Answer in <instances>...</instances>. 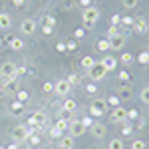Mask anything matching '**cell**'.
<instances>
[{"label":"cell","instance_id":"6da1fadb","mask_svg":"<svg viewBox=\"0 0 149 149\" xmlns=\"http://www.w3.org/2000/svg\"><path fill=\"white\" fill-rule=\"evenodd\" d=\"M18 74H20V70L16 68V64H12V62H4L2 66H0V78H2V86H6V84H10L18 78Z\"/></svg>","mask_w":149,"mask_h":149},{"label":"cell","instance_id":"7a4b0ae2","mask_svg":"<svg viewBox=\"0 0 149 149\" xmlns=\"http://www.w3.org/2000/svg\"><path fill=\"white\" fill-rule=\"evenodd\" d=\"M81 18L86 22V28H93V24L97 22V18H100V10L95 6H88V8H84V12H81Z\"/></svg>","mask_w":149,"mask_h":149},{"label":"cell","instance_id":"3957f363","mask_svg":"<svg viewBox=\"0 0 149 149\" xmlns=\"http://www.w3.org/2000/svg\"><path fill=\"white\" fill-rule=\"evenodd\" d=\"M28 137H30L28 125H16L12 129V139H14V143H22V141H26Z\"/></svg>","mask_w":149,"mask_h":149},{"label":"cell","instance_id":"277c9868","mask_svg":"<svg viewBox=\"0 0 149 149\" xmlns=\"http://www.w3.org/2000/svg\"><path fill=\"white\" fill-rule=\"evenodd\" d=\"M105 111H107V102H105V100H93L92 102L90 113H92L93 117H102V115H105Z\"/></svg>","mask_w":149,"mask_h":149},{"label":"cell","instance_id":"5b68a950","mask_svg":"<svg viewBox=\"0 0 149 149\" xmlns=\"http://www.w3.org/2000/svg\"><path fill=\"white\" fill-rule=\"evenodd\" d=\"M105 74H107V70L102 66V62H95L93 64V68L92 70H88V76L92 78V81H100L105 78Z\"/></svg>","mask_w":149,"mask_h":149},{"label":"cell","instance_id":"8992f818","mask_svg":"<svg viewBox=\"0 0 149 149\" xmlns=\"http://www.w3.org/2000/svg\"><path fill=\"white\" fill-rule=\"evenodd\" d=\"M86 129H88V127L81 123V119H74V121H70L68 133L72 135V137H81V135L86 133Z\"/></svg>","mask_w":149,"mask_h":149},{"label":"cell","instance_id":"52a82bcc","mask_svg":"<svg viewBox=\"0 0 149 149\" xmlns=\"http://www.w3.org/2000/svg\"><path fill=\"white\" fill-rule=\"evenodd\" d=\"M54 92H56L60 97H66V95L72 92V84H70L68 80H58L56 84H54Z\"/></svg>","mask_w":149,"mask_h":149},{"label":"cell","instance_id":"ba28073f","mask_svg":"<svg viewBox=\"0 0 149 149\" xmlns=\"http://www.w3.org/2000/svg\"><path fill=\"white\" fill-rule=\"evenodd\" d=\"M90 133H92L95 139H103L105 137V133H107V127L100 123V121H93V125L90 127Z\"/></svg>","mask_w":149,"mask_h":149},{"label":"cell","instance_id":"9c48e42d","mask_svg":"<svg viewBox=\"0 0 149 149\" xmlns=\"http://www.w3.org/2000/svg\"><path fill=\"white\" fill-rule=\"evenodd\" d=\"M20 32H22L24 36H32L36 32V22L32 20V18H26V20H22V24H20Z\"/></svg>","mask_w":149,"mask_h":149},{"label":"cell","instance_id":"30bf717a","mask_svg":"<svg viewBox=\"0 0 149 149\" xmlns=\"http://www.w3.org/2000/svg\"><path fill=\"white\" fill-rule=\"evenodd\" d=\"M111 121H113V123L129 121V119H127V109H123V107H115L113 111H111Z\"/></svg>","mask_w":149,"mask_h":149},{"label":"cell","instance_id":"8fae6325","mask_svg":"<svg viewBox=\"0 0 149 149\" xmlns=\"http://www.w3.org/2000/svg\"><path fill=\"white\" fill-rule=\"evenodd\" d=\"M107 40H109L111 50H121L123 44H125V34H117V36H113V38H107Z\"/></svg>","mask_w":149,"mask_h":149},{"label":"cell","instance_id":"7c38bea8","mask_svg":"<svg viewBox=\"0 0 149 149\" xmlns=\"http://www.w3.org/2000/svg\"><path fill=\"white\" fill-rule=\"evenodd\" d=\"M76 145V137H72V135H62L60 137V149H74Z\"/></svg>","mask_w":149,"mask_h":149},{"label":"cell","instance_id":"4fadbf2b","mask_svg":"<svg viewBox=\"0 0 149 149\" xmlns=\"http://www.w3.org/2000/svg\"><path fill=\"white\" fill-rule=\"evenodd\" d=\"M102 66L107 70V72H111V70H115V66H117V60H115L111 54H105L103 60H102Z\"/></svg>","mask_w":149,"mask_h":149},{"label":"cell","instance_id":"5bb4252c","mask_svg":"<svg viewBox=\"0 0 149 149\" xmlns=\"http://www.w3.org/2000/svg\"><path fill=\"white\" fill-rule=\"evenodd\" d=\"M10 28H12V18H10V14L2 12V14H0V30H10Z\"/></svg>","mask_w":149,"mask_h":149},{"label":"cell","instance_id":"9a60e30c","mask_svg":"<svg viewBox=\"0 0 149 149\" xmlns=\"http://www.w3.org/2000/svg\"><path fill=\"white\" fill-rule=\"evenodd\" d=\"M76 107H78V103H76V100H72V97H66L64 103H62V109H64V111H68V113L76 111Z\"/></svg>","mask_w":149,"mask_h":149},{"label":"cell","instance_id":"2e32d148","mask_svg":"<svg viewBox=\"0 0 149 149\" xmlns=\"http://www.w3.org/2000/svg\"><path fill=\"white\" fill-rule=\"evenodd\" d=\"M117 92H119L121 97H131L133 90H131V86H129V84H121V86H117Z\"/></svg>","mask_w":149,"mask_h":149},{"label":"cell","instance_id":"e0dca14e","mask_svg":"<svg viewBox=\"0 0 149 149\" xmlns=\"http://www.w3.org/2000/svg\"><path fill=\"white\" fill-rule=\"evenodd\" d=\"M135 32H145L147 30V22H145V18L143 16H139V18H135Z\"/></svg>","mask_w":149,"mask_h":149},{"label":"cell","instance_id":"ac0fdd59","mask_svg":"<svg viewBox=\"0 0 149 149\" xmlns=\"http://www.w3.org/2000/svg\"><path fill=\"white\" fill-rule=\"evenodd\" d=\"M80 64H81V68H84V70H92L93 64H95V60H93L92 56H86V58H81Z\"/></svg>","mask_w":149,"mask_h":149},{"label":"cell","instance_id":"d6986e66","mask_svg":"<svg viewBox=\"0 0 149 149\" xmlns=\"http://www.w3.org/2000/svg\"><path fill=\"white\" fill-rule=\"evenodd\" d=\"M58 129V131H60V133H62V135H64V133H66V131H68V127H70V123L68 121H66V119H58L56 121V125H54Z\"/></svg>","mask_w":149,"mask_h":149},{"label":"cell","instance_id":"ffe728a7","mask_svg":"<svg viewBox=\"0 0 149 149\" xmlns=\"http://www.w3.org/2000/svg\"><path fill=\"white\" fill-rule=\"evenodd\" d=\"M97 50H100V52H109V50H111V46H109V40H107V38L100 40V42H97Z\"/></svg>","mask_w":149,"mask_h":149},{"label":"cell","instance_id":"44dd1931","mask_svg":"<svg viewBox=\"0 0 149 149\" xmlns=\"http://www.w3.org/2000/svg\"><path fill=\"white\" fill-rule=\"evenodd\" d=\"M10 111L12 113H22L24 111V103L22 102H12L10 103Z\"/></svg>","mask_w":149,"mask_h":149},{"label":"cell","instance_id":"7402d4cb","mask_svg":"<svg viewBox=\"0 0 149 149\" xmlns=\"http://www.w3.org/2000/svg\"><path fill=\"white\" fill-rule=\"evenodd\" d=\"M10 48H12V50H22V48H24L22 38H10Z\"/></svg>","mask_w":149,"mask_h":149},{"label":"cell","instance_id":"603a6c76","mask_svg":"<svg viewBox=\"0 0 149 149\" xmlns=\"http://www.w3.org/2000/svg\"><path fill=\"white\" fill-rule=\"evenodd\" d=\"M109 149H125V145H123L121 139H111L109 141Z\"/></svg>","mask_w":149,"mask_h":149},{"label":"cell","instance_id":"cb8c5ba5","mask_svg":"<svg viewBox=\"0 0 149 149\" xmlns=\"http://www.w3.org/2000/svg\"><path fill=\"white\" fill-rule=\"evenodd\" d=\"M137 62H139V64H143V66H147V64H149V52H141V54L137 56Z\"/></svg>","mask_w":149,"mask_h":149},{"label":"cell","instance_id":"d4e9b609","mask_svg":"<svg viewBox=\"0 0 149 149\" xmlns=\"http://www.w3.org/2000/svg\"><path fill=\"white\" fill-rule=\"evenodd\" d=\"M133 133V127L129 125L127 121H123V125H121V135H131Z\"/></svg>","mask_w":149,"mask_h":149},{"label":"cell","instance_id":"484cf974","mask_svg":"<svg viewBox=\"0 0 149 149\" xmlns=\"http://www.w3.org/2000/svg\"><path fill=\"white\" fill-rule=\"evenodd\" d=\"M16 102H22V103H26V102H28V92L20 90V92L16 93Z\"/></svg>","mask_w":149,"mask_h":149},{"label":"cell","instance_id":"4316f807","mask_svg":"<svg viewBox=\"0 0 149 149\" xmlns=\"http://www.w3.org/2000/svg\"><path fill=\"white\" fill-rule=\"evenodd\" d=\"M139 97H141V102H143V103H149V86L141 90V93H139Z\"/></svg>","mask_w":149,"mask_h":149},{"label":"cell","instance_id":"83f0119b","mask_svg":"<svg viewBox=\"0 0 149 149\" xmlns=\"http://www.w3.org/2000/svg\"><path fill=\"white\" fill-rule=\"evenodd\" d=\"M117 34H123L117 26H109V30H107V38H113V36H117Z\"/></svg>","mask_w":149,"mask_h":149},{"label":"cell","instance_id":"f1b7e54d","mask_svg":"<svg viewBox=\"0 0 149 149\" xmlns=\"http://www.w3.org/2000/svg\"><path fill=\"white\" fill-rule=\"evenodd\" d=\"M105 102H107V105H113V107H119V97H117V95H109V97H107Z\"/></svg>","mask_w":149,"mask_h":149},{"label":"cell","instance_id":"f546056e","mask_svg":"<svg viewBox=\"0 0 149 149\" xmlns=\"http://www.w3.org/2000/svg\"><path fill=\"white\" fill-rule=\"evenodd\" d=\"M131 149H145V141H143V139H135V141L131 143Z\"/></svg>","mask_w":149,"mask_h":149},{"label":"cell","instance_id":"4dcf8cb0","mask_svg":"<svg viewBox=\"0 0 149 149\" xmlns=\"http://www.w3.org/2000/svg\"><path fill=\"white\" fill-rule=\"evenodd\" d=\"M42 22H44V26H50V28H52V26L56 24V20H54V16H44Z\"/></svg>","mask_w":149,"mask_h":149},{"label":"cell","instance_id":"1f68e13d","mask_svg":"<svg viewBox=\"0 0 149 149\" xmlns=\"http://www.w3.org/2000/svg\"><path fill=\"white\" fill-rule=\"evenodd\" d=\"M68 81L72 84V88H74V86H78V84H80V76H78V74H72V76L68 78Z\"/></svg>","mask_w":149,"mask_h":149},{"label":"cell","instance_id":"d6a6232c","mask_svg":"<svg viewBox=\"0 0 149 149\" xmlns=\"http://www.w3.org/2000/svg\"><path fill=\"white\" fill-rule=\"evenodd\" d=\"M42 90H44L46 93L54 92V84H52V81H44V86H42Z\"/></svg>","mask_w":149,"mask_h":149},{"label":"cell","instance_id":"836d02e7","mask_svg":"<svg viewBox=\"0 0 149 149\" xmlns=\"http://www.w3.org/2000/svg\"><path fill=\"white\" fill-rule=\"evenodd\" d=\"M121 24H125V26H133V24H135V18H129V16H123V18H121Z\"/></svg>","mask_w":149,"mask_h":149},{"label":"cell","instance_id":"e575fe53","mask_svg":"<svg viewBox=\"0 0 149 149\" xmlns=\"http://www.w3.org/2000/svg\"><path fill=\"white\" fill-rule=\"evenodd\" d=\"M121 62H123V64H131V62H133V56H131V54H121Z\"/></svg>","mask_w":149,"mask_h":149},{"label":"cell","instance_id":"d590c367","mask_svg":"<svg viewBox=\"0 0 149 149\" xmlns=\"http://www.w3.org/2000/svg\"><path fill=\"white\" fill-rule=\"evenodd\" d=\"M123 6L125 8H135L137 6V0H123Z\"/></svg>","mask_w":149,"mask_h":149},{"label":"cell","instance_id":"8d00e7d4","mask_svg":"<svg viewBox=\"0 0 149 149\" xmlns=\"http://www.w3.org/2000/svg\"><path fill=\"white\" fill-rule=\"evenodd\" d=\"M81 123H84L86 127H92L93 125V119H92V117H84V119H81Z\"/></svg>","mask_w":149,"mask_h":149},{"label":"cell","instance_id":"74e56055","mask_svg":"<svg viewBox=\"0 0 149 149\" xmlns=\"http://www.w3.org/2000/svg\"><path fill=\"white\" fill-rule=\"evenodd\" d=\"M137 109H129V111H127V119H135V117H137Z\"/></svg>","mask_w":149,"mask_h":149},{"label":"cell","instance_id":"f35d334b","mask_svg":"<svg viewBox=\"0 0 149 149\" xmlns=\"http://www.w3.org/2000/svg\"><path fill=\"white\" fill-rule=\"evenodd\" d=\"M86 92H88L90 95H92V93H95V92H97V88H95L93 84H90V86H86Z\"/></svg>","mask_w":149,"mask_h":149},{"label":"cell","instance_id":"ab89813d","mask_svg":"<svg viewBox=\"0 0 149 149\" xmlns=\"http://www.w3.org/2000/svg\"><path fill=\"white\" fill-rule=\"evenodd\" d=\"M117 24H121V16H117V14H115L113 18H111V26H117Z\"/></svg>","mask_w":149,"mask_h":149},{"label":"cell","instance_id":"60d3db41","mask_svg":"<svg viewBox=\"0 0 149 149\" xmlns=\"http://www.w3.org/2000/svg\"><path fill=\"white\" fill-rule=\"evenodd\" d=\"M84 34H86V32H84L81 28H78V30L74 32V36H76V40H80V38H84Z\"/></svg>","mask_w":149,"mask_h":149},{"label":"cell","instance_id":"b9f144b4","mask_svg":"<svg viewBox=\"0 0 149 149\" xmlns=\"http://www.w3.org/2000/svg\"><path fill=\"white\" fill-rule=\"evenodd\" d=\"M50 135H52V137H62V133L58 131L56 127H52V129H50Z\"/></svg>","mask_w":149,"mask_h":149},{"label":"cell","instance_id":"7bdbcfd3","mask_svg":"<svg viewBox=\"0 0 149 149\" xmlns=\"http://www.w3.org/2000/svg\"><path fill=\"white\" fill-rule=\"evenodd\" d=\"M119 80L121 81H129V74H127V72H121V74H119Z\"/></svg>","mask_w":149,"mask_h":149},{"label":"cell","instance_id":"ee69618b","mask_svg":"<svg viewBox=\"0 0 149 149\" xmlns=\"http://www.w3.org/2000/svg\"><path fill=\"white\" fill-rule=\"evenodd\" d=\"M74 4H76L74 0H66V6H64V8H66V10H70V8H74Z\"/></svg>","mask_w":149,"mask_h":149},{"label":"cell","instance_id":"f6af8a7d","mask_svg":"<svg viewBox=\"0 0 149 149\" xmlns=\"http://www.w3.org/2000/svg\"><path fill=\"white\" fill-rule=\"evenodd\" d=\"M56 50H58V52H64V50H68V48H66V44H64V42H60V44L56 46Z\"/></svg>","mask_w":149,"mask_h":149},{"label":"cell","instance_id":"bcb514c9","mask_svg":"<svg viewBox=\"0 0 149 149\" xmlns=\"http://www.w3.org/2000/svg\"><path fill=\"white\" fill-rule=\"evenodd\" d=\"M66 48H68V50H76V40L68 42V44H66Z\"/></svg>","mask_w":149,"mask_h":149},{"label":"cell","instance_id":"7dc6e473","mask_svg":"<svg viewBox=\"0 0 149 149\" xmlns=\"http://www.w3.org/2000/svg\"><path fill=\"white\" fill-rule=\"evenodd\" d=\"M80 4H84V6L88 8V6H92V0H80Z\"/></svg>","mask_w":149,"mask_h":149},{"label":"cell","instance_id":"c3c4849f","mask_svg":"<svg viewBox=\"0 0 149 149\" xmlns=\"http://www.w3.org/2000/svg\"><path fill=\"white\" fill-rule=\"evenodd\" d=\"M44 34H52V28L50 26H44Z\"/></svg>","mask_w":149,"mask_h":149},{"label":"cell","instance_id":"681fc988","mask_svg":"<svg viewBox=\"0 0 149 149\" xmlns=\"http://www.w3.org/2000/svg\"><path fill=\"white\" fill-rule=\"evenodd\" d=\"M6 149H18V143H12V145H8Z\"/></svg>","mask_w":149,"mask_h":149},{"label":"cell","instance_id":"f907efd6","mask_svg":"<svg viewBox=\"0 0 149 149\" xmlns=\"http://www.w3.org/2000/svg\"><path fill=\"white\" fill-rule=\"evenodd\" d=\"M14 4H22V0H14Z\"/></svg>","mask_w":149,"mask_h":149},{"label":"cell","instance_id":"816d5d0a","mask_svg":"<svg viewBox=\"0 0 149 149\" xmlns=\"http://www.w3.org/2000/svg\"><path fill=\"white\" fill-rule=\"evenodd\" d=\"M0 48H2V38H0Z\"/></svg>","mask_w":149,"mask_h":149},{"label":"cell","instance_id":"f5cc1de1","mask_svg":"<svg viewBox=\"0 0 149 149\" xmlns=\"http://www.w3.org/2000/svg\"><path fill=\"white\" fill-rule=\"evenodd\" d=\"M0 149H6V147H0Z\"/></svg>","mask_w":149,"mask_h":149}]
</instances>
